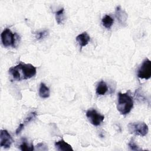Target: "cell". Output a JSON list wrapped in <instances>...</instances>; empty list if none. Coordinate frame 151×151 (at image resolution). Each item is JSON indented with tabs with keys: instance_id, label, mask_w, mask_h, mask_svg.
<instances>
[{
	"instance_id": "1",
	"label": "cell",
	"mask_w": 151,
	"mask_h": 151,
	"mask_svg": "<svg viewBox=\"0 0 151 151\" xmlns=\"http://www.w3.org/2000/svg\"><path fill=\"white\" fill-rule=\"evenodd\" d=\"M37 73V68L31 64L19 63L9 69V73L17 81L27 80L34 77Z\"/></svg>"
},
{
	"instance_id": "2",
	"label": "cell",
	"mask_w": 151,
	"mask_h": 151,
	"mask_svg": "<svg viewBox=\"0 0 151 151\" xmlns=\"http://www.w3.org/2000/svg\"><path fill=\"white\" fill-rule=\"evenodd\" d=\"M133 107V100L127 93H118L117 109L121 114L125 115L130 112Z\"/></svg>"
},
{
	"instance_id": "3",
	"label": "cell",
	"mask_w": 151,
	"mask_h": 151,
	"mask_svg": "<svg viewBox=\"0 0 151 151\" xmlns=\"http://www.w3.org/2000/svg\"><path fill=\"white\" fill-rule=\"evenodd\" d=\"M1 37L2 44L5 47L10 46L15 47L19 39V36L17 33L13 34L9 28L5 29L1 33Z\"/></svg>"
},
{
	"instance_id": "4",
	"label": "cell",
	"mask_w": 151,
	"mask_h": 151,
	"mask_svg": "<svg viewBox=\"0 0 151 151\" xmlns=\"http://www.w3.org/2000/svg\"><path fill=\"white\" fill-rule=\"evenodd\" d=\"M128 130L131 134L140 136H146L149 131L148 126L144 122H133L128 124Z\"/></svg>"
},
{
	"instance_id": "5",
	"label": "cell",
	"mask_w": 151,
	"mask_h": 151,
	"mask_svg": "<svg viewBox=\"0 0 151 151\" xmlns=\"http://www.w3.org/2000/svg\"><path fill=\"white\" fill-rule=\"evenodd\" d=\"M137 77L140 78L148 80L151 77V62L146 58L137 70Z\"/></svg>"
},
{
	"instance_id": "6",
	"label": "cell",
	"mask_w": 151,
	"mask_h": 151,
	"mask_svg": "<svg viewBox=\"0 0 151 151\" xmlns=\"http://www.w3.org/2000/svg\"><path fill=\"white\" fill-rule=\"evenodd\" d=\"M86 116L90 123L96 126L100 125L104 119L103 115L100 114L94 109L87 110L86 112Z\"/></svg>"
},
{
	"instance_id": "7",
	"label": "cell",
	"mask_w": 151,
	"mask_h": 151,
	"mask_svg": "<svg viewBox=\"0 0 151 151\" xmlns=\"http://www.w3.org/2000/svg\"><path fill=\"white\" fill-rule=\"evenodd\" d=\"M0 146L2 147L7 149L10 147L13 139L11 134L6 130H1L0 132Z\"/></svg>"
},
{
	"instance_id": "8",
	"label": "cell",
	"mask_w": 151,
	"mask_h": 151,
	"mask_svg": "<svg viewBox=\"0 0 151 151\" xmlns=\"http://www.w3.org/2000/svg\"><path fill=\"white\" fill-rule=\"evenodd\" d=\"M90 40V37L86 32H83L76 37V41L80 46L81 48L87 45Z\"/></svg>"
},
{
	"instance_id": "9",
	"label": "cell",
	"mask_w": 151,
	"mask_h": 151,
	"mask_svg": "<svg viewBox=\"0 0 151 151\" xmlns=\"http://www.w3.org/2000/svg\"><path fill=\"white\" fill-rule=\"evenodd\" d=\"M55 148L58 150H62V151H68V150H73L71 146L65 142L63 139H61L58 142L55 143Z\"/></svg>"
},
{
	"instance_id": "10",
	"label": "cell",
	"mask_w": 151,
	"mask_h": 151,
	"mask_svg": "<svg viewBox=\"0 0 151 151\" xmlns=\"http://www.w3.org/2000/svg\"><path fill=\"white\" fill-rule=\"evenodd\" d=\"M116 17L121 24H124L127 18V14L120 8L117 6L116 9Z\"/></svg>"
},
{
	"instance_id": "11",
	"label": "cell",
	"mask_w": 151,
	"mask_h": 151,
	"mask_svg": "<svg viewBox=\"0 0 151 151\" xmlns=\"http://www.w3.org/2000/svg\"><path fill=\"white\" fill-rule=\"evenodd\" d=\"M36 116H37L36 112H35V111L31 112V113L29 114V116H28L27 117L25 118L24 122L23 123H21V124L19 125V126L18 127V128H17V130H16V134H18L19 133H20V132H21L22 131V130L24 129V126H25L28 123H29L32 119L35 118V117H36Z\"/></svg>"
},
{
	"instance_id": "12",
	"label": "cell",
	"mask_w": 151,
	"mask_h": 151,
	"mask_svg": "<svg viewBox=\"0 0 151 151\" xmlns=\"http://www.w3.org/2000/svg\"><path fill=\"white\" fill-rule=\"evenodd\" d=\"M50 91L48 87H47L45 84L43 83L40 84V87L39 89V95L41 98L47 99L50 96Z\"/></svg>"
},
{
	"instance_id": "13",
	"label": "cell",
	"mask_w": 151,
	"mask_h": 151,
	"mask_svg": "<svg viewBox=\"0 0 151 151\" xmlns=\"http://www.w3.org/2000/svg\"><path fill=\"white\" fill-rule=\"evenodd\" d=\"M108 90V87L106 83L104 81H101L98 84L96 88V93L99 95H104Z\"/></svg>"
},
{
	"instance_id": "14",
	"label": "cell",
	"mask_w": 151,
	"mask_h": 151,
	"mask_svg": "<svg viewBox=\"0 0 151 151\" xmlns=\"http://www.w3.org/2000/svg\"><path fill=\"white\" fill-rule=\"evenodd\" d=\"M101 22L103 25L106 27V28H110V27L112 26L113 22H114V19L113 18L110 17L109 15H106L102 19Z\"/></svg>"
},
{
	"instance_id": "15",
	"label": "cell",
	"mask_w": 151,
	"mask_h": 151,
	"mask_svg": "<svg viewBox=\"0 0 151 151\" xmlns=\"http://www.w3.org/2000/svg\"><path fill=\"white\" fill-rule=\"evenodd\" d=\"M64 8H61L60 9L59 11H57L55 12V18H56V21L57 22L58 24H61L63 23V20L64 19Z\"/></svg>"
},
{
	"instance_id": "16",
	"label": "cell",
	"mask_w": 151,
	"mask_h": 151,
	"mask_svg": "<svg viewBox=\"0 0 151 151\" xmlns=\"http://www.w3.org/2000/svg\"><path fill=\"white\" fill-rule=\"evenodd\" d=\"M19 148L21 150H33L34 149L33 145L29 146V145H27V143L25 142L24 141L19 146Z\"/></svg>"
},
{
	"instance_id": "17",
	"label": "cell",
	"mask_w": 151,
	"mask_h": 151,
	"mask_svg": "<svg viewBox=\"0 0 151 151\" xmlns=\"http://www.w3.org/2000/svg\"><path fill=\"white\" fill-rule=\"evenodd\" d=\"M129 146L130 147V149L131 150H141L140 148H139V147L135 143V142H134L133 139H132L130 142L129 143Z\"/></svg>"
},
{
	"instance_id": "18",
	"label": "cell",
	"mask_w": 151,
	"mask_h": 151,
	"mask_svg": "<svg viewBox=\"0 0 151 151\" xmlns=\"http://www.w3.org/2000/svg\"><path fill=\"white\" fill-rule=\"evenodd\" d=\"M48 32L47 31H44L41 32H39L36 33V38L38 40H40L44 38L45 37L47 36Z\"/></svg>"
}]
</instances>
